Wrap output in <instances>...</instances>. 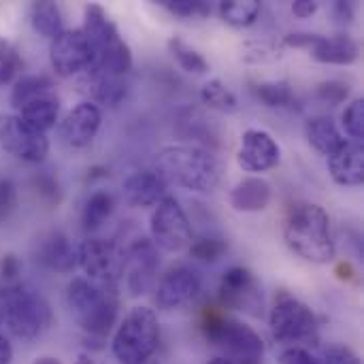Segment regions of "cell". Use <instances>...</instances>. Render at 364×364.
Returning a JSON list of instances; mask_svg holds the SVG:
<instances>
[{"label":"cell","mask_w":364,"mask_h":364,"mask_svg":"<svg viewBox=\"0 0 364 364\" xmlns=\"http://www.w3.org/2000/svg\"><path fill=\"white\" fill-rule=\"evenodd\" d=\"M66 305L85 333V341H92V350H102L107 335L117 322L119 299L115 286H102L87 277H73L66 286Z\"/></svg>","instance_id":"obj_1"},{"label":"cell","mask_w":364,"mask_h":364,"mask_svg":"<svg viewBox=\"0 0 364 364\" xmlns=\"http://www.w3.org/2000/svg\"><path fill=\"white\" fill-rule=\"evenodd\" d=\"M284 241L299 258L311 264H328L337 254L331 218L316 203H296L290 207L284 222Z\"/></svg>","instance_id":"obj_2"},{"label":"cell","mask_w":364,"mask_h":364,"mask_svg":"<svg viewBox=\"0 0 364 364\" xmlns=\"http://www.w3.org/2000/svg\"><path fill=\"white\" fill-rule=\"evenodd\" d=\"M156 173L164 179L166 186H177L198 194L213 192L222 177L220 162L198 145L164 147L158 154Z\"/></svg>","instance_id":"obj_3"},{"label":"cell","mask_w":364,"mask_h":364,"mask_svg":"<svg viewBox=\"0 0 364 364\" xmlns=\"http://www.w3.org/2000/svg\"><path fill=\"white\" fill-rule=\"evenodd\" d=\"M81 30L92 49V66L87 73L124 77L132 68V51L100 4H87L83 9Z\"/></svg>","instance_id":"obj_4"},{"label":"cell","mask_w":364,"mask_h":364,"mask_svg":"<svg viewBox=\"0 0 364 364\" xmlns=\"http://www.w3.org/2000/svg\"><path fill=\"white\" fill-rule=\"evenodd\" d=\"M51 307L34 290L11 284L0 286V322L19 341H34L51 326Z\"/></svg>","instance_id":"obj_5"},{"label":"cell","mask_w":364,"mask_h":364,"mask_svg":"<svg viewBox=\"0 0 364 364\" xmlns=\"http://www.w3.org/2000/svg\"><path fill=\"white\" fill-rule=\"evenodd\" d=\"M160 343L158 316L149 307H132L115 331L111 350L119 364H141L154 358Z\"/></svg>","instance_id":"obj_6"},{"label":"cell","mask_w":364,"mask_h":364,"mask_svg":"<svg viewBox=\"0 0 364 364\" xmlns=\"http://www.w3.org/2000/svg\"><path fill=\"white\" fill-rule=\"evenodd\" d=\"M269 328L277 343L286 348H303L318 341V318L296 296L279 292L269 314Z\"/></svg>","instance_id":"obj_7"},{"label":"cell","mask_w":364,"mask_h":364,"mask_svg":"<svg viewBox=\"0 0 364 364\" xmlns=\"http://www.w3.org/2000/svg\"><path fill=\"white\" fill-rule=\"evenodd\" d=\"M203 333L205 339L222 352V356L252 360H262L264 356V343L260 335L237 318L224 314H207L203 322Z\"/></svg>","instance_id":"obj_8"},{"label":"cell","mask_w":364,"mask_h":364,"mask_svg":"<svg viewBox=\"0 0 364 364\" xmlns=\"http://www.w3.org/2000/svg\"><path fill=\"white\" fill-rule=\"evenodd\" d=\"M77 256L87 279L102 286H115L126 271V250L109 239L87 237L77 247Z\"/></svg>","instance_id":"obj_9"},{"label":"cell","mask_w":364,"mask_h":364,"mask_svg":"<svg viewBox=\"0 0 364 364\" xmlns=\"http://www.w3.org/2000/svg\"><path fill=\"white\" fill-rule=\"evenodd\" d=\"M149 232H151L154 245L164 252L188 250L194 239L192 224L183 207L179 205V200L173 196H164L154 207V213L149 220Z\"/></svg>","instance_id":"obj_10"},{"label":"cell","mask_w":364,"mask_h":364,"mask_svg":"<svg viewBox=\"0 0 364 364\" xmlns=\"http://www.w3.org/2000/svg\"><path fill=\"white\" fill-rule=\"evenodd\" d=\"M0 147L21 162L41 164L49 154V139L17 113L0 115Z\"/></svg>","instance_id":"obj_11"},{"label":"cell","mask_w":364,"mask_h":364,"mask_svg":"<svg viewBox=\"0 0 364 364\" xmlns=\"http://www.w3.org/2000/svg\"><path fill=\"white\" fill-rule=\"evenodd\" d=\"M220 303L224 309L262 316V290L256 275L245 267H230L222 275Z\"/></svg>","instance_id":"obj_12"},{"label":"cell","mask_w":364,"mask_h":364,"mask_svg":"<svg viewBox=\"0 0 364 364\" xmlns=\"http://www.w3.org/2000/svg\"><path fill=\"white\" fill-rule=\"evenodd\" d=\"M200 290H203L200 275L194 269L179 264L168 269L156 284V305L162 311H177L194 303Z\"/></svg>","instance_id":"obj_13"},{"label":"cell","mask_w":364,"mask_h":364,"mask_svg":"<svg viewBox=\"0 0 364 364\" xmlns=\"http://www.w3.org/2000/svg\"><path fill=\"white\" fill-rule=\"evenodd\" d=\"M49 58L55 75L75 77L79 73H87L92 66V49L81 28L64 30L49 45Z\"/></svg>","instance_id":"obj_14"},{"label":"cell","mask_w":364,"mask_h":364,"mask_svg":"<svg viewBox=\"0 0 364 364\" xmlns=\"http://www.w3.org/2000/svg\"><path fill=\"white\" fill-rule=\"evenodd\" d=\"M160 267V252L151 239H134L126 247V269H128V290L132 296L147 294L156 286V271Z\"/></svg>","instance_id":"obj_15"},{"label":"cell","mask_w":364,"mask_h":364,"mask_svg":"<svg viewBox=\"0 0 364 364\" xmlns=\"http://www.w3.org/2000/svg\"><path fill=\"white\" fill-rule=\"evenodd\" d=\"M282 160V147L271 132L262 128H247L241 134L237 162L245 173H267Z\"/></svg>","instance_id":"obj_16"},{"label":"cell","mask_w":364,"mask_h":364,"mask_svg":"<svg viewBox=\"0 0 364 364\" xmlns=\"http://www.w3.org/2000/svg\"><path fill=\"white\" fill-rule=\"evenodd\" d=\"M100 124H102V113L98 105L92 100H83L64 115V119L58 126V132L68 147L81 149L96 139Z\"/></svg>","instance_id":"obj_17"},{"label":"cell","mask_w":364,"mask_h":364,"mask_svg":"<svg viewBox=\"0 0 364 364\" xmlns=\"http://www.w3.org/2000/svg\"><path fill=\"white\" fill-rule=\"evenodd\" d=\"M34 258L41 267H45L47 271L53 273H62L68 275L79 267V256H77V247L70 243V239L60 232H47L36 241V250H34Z\"/></svg>","instance_id":"obj_18"},{"label":"cell","mask_w":364,"mask_h":364,"mask_svg":"<svg viewBox=\"0 0 364 364\" xmlns=\"http://www.w3.org/2000/svg\"><path fill=\"white\" fill-rule=\"evenodd\" d=\"M166 183L156 171H134L130 173L124 183V198L130 207H156L166 196Z\"/></svg>","instance_id":"obj_19"},{"label":"cell","mask_w":364,"mask_h":364,"mask_svg":"<svg viewBox=\"0 0 364 364\" xmlns=\"http://www.w3.org/2000/svg\"><path fill=\"white\" fill-rule=\"evenodd\" d=\"M328 173L341 188H358L364 181L363 143L348 141L337 154L328 156Z\"/></svg>","instance_id":"obj_20"},{"label":"cell","mask_w":364,"mask_h":364,"mask_svg":"<svg viewBox=\"0 0 364 364\" xmlns=\"http://www.w3.org/2000/svg\"><path fill=\"white\" fill-rule=\"evenodd\" d=\"M309 51L316 62L337 64V66H350L360 55V47L350 34H333V36L316 34Z\"/></svg>","instance_id":"obj_21"},{"label":"cell","mask_w":364,"mask_h":364,"mask_svg":"<svg viewBox=\"0 0 364 364\" xmlns=\"http://www.w3.org/2000/svg\"><path fill=\"white\" fill-rule=\"evenodd\" d=\"M273 188L264 177H245L230 190V207L239 213H258L269 207Z\"/></svg>","instance_id":"obj_22"},{"label":"cell","mask_w":364,"mask_h":364,"mask_svg":"<svg viewBox=\"0 0 364 364\" xmlns=\"http://www.w3.org/2000/svg\"><path fill=\"white\" fill-rule=\"evenodd\" d=\"M305 134H307L309 145L316 151H320L322 156H326V158L337 154L348 143V139L343 136L339 126L331 117H326V115L309 117L307 124H305Z\"/></svg>","instance_id":"obj_23"},{"label":"cell","mask_w":364,"mask_h":364,"mask_svg":"<svg viewBox=\"0 0 364 364\" xmlns=\"http://www.w3.org/2000/svg\"><path fill=\"white\" fill-rule=\"evenodd\" d=\"M17 115L23 122H28L30 126H34L36 130H41V132L47 134L60 122V100H58V96L53 92L51 94H45V96L34 98L28 105H23L17 111Z\"/></svg>","instance_id":"obj_24"},{"label":"cell","mask_w":364,"mask_h":364,"mask_svg":"<svg viewBox=\"0 0 364 364\" xmlns=\"http://www.w3.org/2000/svg\"><path fill=\"white\" fill-rule=\"evenodd\" d=\"M30 23L34 28V32H38L45 38H55L58 34H62L64 28V15L60 11V6L51 0H38L30 4Z\"/></svg>","instance_id":"obj_25"},{"label":"cell","mask_w":364,"mask_h":364,"mask_svg":"<svg viewBox=\"0 0 364 364\" xmlns=\"http://www.w3.org/2000/svg\"><path fill=\"white\" fill-rule=\"evenodd\" d=\"M85 83L92 87L94 100L107 107H117L126 98V83L122 77L105 75V73H85Z\"/></svg>","instance_id":"obj_26"},{"label":"cell","mask_w":364,"mask_h":364,"mask_svg":"<svg viewBox=\"0 0 364 364\" xmlns=\"http://www.w3.org/2000/svg\"><path fill=\"white\" fill-rule=\"evenodd\" d=\"M53 92V83L47 75H23L13 83L11 90V107L19 111L23 105H28L34 98H41L45 94Z\"/></svg>","instance_id":"obj_27"},{"label":"cell","mask_w":364,"mask_h":364,"mask_svg":"<svg viewBox=\"0 0 364 364\" xmlns=\"http://www.w3.org/2000/svg\"><path fill=\"white\" fill-rule=\"evenodd\" d=\"M115 209V200L109 192L98 190L94 194H90V198L85 200L83 213H81V224L87 232L98 230L111 215Z\"/></svg>","instance_id":"obj_28"},{"label":"cell","mask_w":364,"mask_h":364,"mask_svg":"<svg viewBox=\"0 0 364 364\" xmlns=\"http://www.w3.org/2000/svg\"><path fill=\"white\" fill-rule=\"evenodd\" d=\"M218 11L224 23L232 28H247L258 19L260 2L258 0H224L220 2Z\"/></svg>","instance_id":"obj_29"},{"label":"cell","mask_w":364,"mask_h":364,"mask_svg":"<svg viewBox=\"0 0 364 364\" xmlns=\"http://www.w3.org/2000/svg\"><path fill=\"white\" fill-rule=\"evenodd\" d=\"M256 98L269 109H290L296 102L294 90L286 81H264L254 87Z\"/></svg>","instance_id":"obj_30"},{"label":"cell","mask_w":364,"mask_h":364,"mask_svg":"<svg viewBox=\"0 0 364 364\" xmlns=\"http://www.w3.org/2000/svg\"><path fill=\"white\" fill-rule=\"evenodd\" d=\"M200 100L209 109L222 111V113H235L239 109V100L232 94V90L222 83L220 79H211L200 87Z\"/></svg>","instance_id":"obj_31"},{"label":"cell","mask_w":364,"mask_h":364,"mask_svg":"<svg viewBox=\"0 0 364 364\" xmlns=\"http://www.w3.org/2000/svg\"><path fill=\"white\" fill-rule=\"evenodd\" d=\"M177 134L186 141H203V143H215V134L211 132V119L200 115L198 111L188 109L179 122H177Z\"/></svg>","instance_id":"obj_32"},{"label":"cell","mask_w":364,"mask_h":364,"mask_svg":"<svg viewBox=\"0 0 364 364\" xmlns=\"http://www.w3.org/2000/svg\"><path fill=\"white\" fill-rule=\"evenodd\" d=\"M168 51L177 60V64L190 75H205L209 70V62L205 60V55L177 36L168 41Z\"/></svg>","instance_id":"obj_33"},{"label":"cell","mask_w":364,"mask_h":364,"mask_svg":"<svg viewBox=\"0 0 364 364\" xmlns=\"http://www.w3.org/2000/svg\"><path fill=\"white\" fill-rule=\"evenodd\" d=\"M188 252L198 262H218L228 252V243L222 237H198L192 239Z\"/></svg>","instance_id":"obj_34"},{"label":"cell","mask_w":364,"mask_h":364,"mask_svg":"<svg viewBox=\"0 0 364 364\" xmlns=\"http://www.w3.org/2000/svg\"><path fill=\"white\" fill-rule=\"evenodd\" d=\"M21 66H23V62H21L17 47L13 43H9L6 38H0V87L17 81Z\"/></svg>","instance_id":"obj_35"},{"label":"cell","mask_w":364,"mask_h":364,"mask_svg":"<svg viewBox=\"0 0 364 364\" xmlns=\"http://www.w3.org/2000/svg\"><path fill=\"white\" fill-rule=\"evenodd\" d=\"M341 126L348 132V136L354 143H363L364 141V100L363 98H354L343 115H341Z\"/></svg>","instance_id":"obj_36"},{"label":"cell","mask_w":364,"mask_h":364,"mask_svg":"<svg viewBox=\"0 0 364 364\" xmlns=\"http://www.w3.org/2000/svg\"><path fill=\"white\" fill-rule=\"evenodd\" d=\"M160 4L183 19H203L211 13V6L205 0H160Z\"/></svg>","instance_id":"obj_37"},{"label":"cell","mask_w":364,"mask_h":364,"mask_svg":"<svg viewBox=\"0 0 364 364\" xmlns=\"http://www.w3.org/2000/svg\"><path fill=\"white\" fill-rule=\"evenodd\" d=\"M316 94H318L320 100H324V102H328V105H341V102H346L348 96H350V85L343 83V81L331 79V81L320 83L318 90H316Z\"/></svg>","instance_id":"obj_38"},{"label":"cell","mask_w":364,"mask_h":364,"mask_svg":"<svg viewBox=\"0 0 364 364\" xmlns=\"http://www.w3.org/2000/svg\"><path fill=\"white\" fill-rule=\"evenodd\" d=\"M17 209V186L6 179L0 177V224H4Z\"/></svg>","instance_id":"obj_39"},{"label":"cell","mask_w":364,"mask_h":364,"mask_svg":"<svg viewBox=\"0 0 364 364\" xmlns=\"http://www.w3.org/2000/svg\"><path fill=\"white\" fill-rule=\"evenodd\" d=\"M34 188H36V192L45 200H49V203H58L60 200V183H58V179L49 171H43V173H38L34 177Z\"/></svg>","instance_id":"obj_40"},{"label":"cell","mask_w":364,"mask_h":364,"mask_svg":"<svg viewBox=\"0 0 364 364\" xmlns=\"http://www.w3.org/2000/svg\"><path fill=\"white\" fill-rule=\"evenodd\" d=\"M21 273V264H19V258L15 254H6L2 256L0 260V286H11V284H17V277Z\"/></svg>","instance_id":"obj_41"},{"label":"cell","mask_w":364,"mask_h":364,"mask_svg":"<svg viewBox=\"0 0 364 364\" xmlns=\"http://www.w3.org/2000/svg\"><path fill=\"white\" fill-rule=\"evenodd\" d=\"M322 364H360V358L346 346H333L326 350Z\"/></svg>","instance_id":"obj_42"},{"label":"cell","mask_w":364,"mask_h":364,"mask_svg":"<svg viewBox=\"0 0 364 364\" xmlns=\"http://www.w3.org/2000/svg\"><path fill=\"white\" fill-rule=\"evenodd\" d=\"M279 364H322L305 348H286L279 356Z\"/></svg>","instance_id":"obj_43"},{"label":"cell","mask_w":364,"mask_h":364,"mask_svg":"<svg viewBox=\"0 0 364 364\" xmlns=\"http://www.w3.org/2000/svg\"><path fill=\"white\" fill-rule=\"evenodd\" d=\"M314 38H316V34H311V32H290L284 36V43L288 47H307L309 49Z\"/></svg>","instance_id":"obj_44"},{"label":"cell","mask_w":364,"mask_h":364,"mask_svg":"<svg viewBox=\"0 0 364 364\" xmlns=\"http://www.w3.org/2000/svg\"><path fill=\"white\" fill-rule=\"evenodd\" d=\"M316 11H318V2H316V0H296V2L292 4V13H294L296 17H301V19L311 17Z\"/></svg>","instance_id":"obj_45"},{"label":"cell","mask_w":364,"mask_h":364,"mask_svg":"<svg viewBox=\"0 0 364 364\" xmlns=\"http://www.w3.org/2000/svg\"><path fill=\"white\" fill-rule=\"evenodd\" d=\"M335 15H337V19L341 23H350L354 19V4L352 2H343V0L335 2Z\"/></svg>","instance_id":"obj_46"},{"label":"cell","mask_w":364,"mask_h":364,"mask_svg":"<svg viewBox=\"0 0 364 364\" xmlns=\"http://www.w3.org/2000/svg\"><path fill=\"white\" fill-rule=\"evenodd\" d=\"M209 364H262V360H252V358H235V356H215Z\"/></svg>","instance_id":"obj_47"},{"label":"cell","mask_w":364,"mask_h":364,"mask_svg":"<svg viewBox=\"0 0 364 364\" xmlns=\"http://www.w3.org/2000/svg\"><path fill=\"white\" fill-rule=\"evenodd\" d=\"M11 360H13V348L9 339L0 333V364H11Z\"/></svg>","instance_id":"obj_48"},{"label":"cell","mask_w":364,"mask_h":364,"mask_svg":"<svg viewBox=\"0 0 364 364\" xmlns=\"http://www.w3.org/2000/svg\"><path fill=\"white\" fill-rule=\"evenodd\" d=\"M75 364H102V363H100V360H96L90 352H81V354L77 356Z\"/></svg>","instance_id":"obj_49"},{"label":"cell","mask_w":364,"mask_h":364,"mask_svg":"<svg viewBox=\"0 0 364 364\" xmlns=\"http://www.w3.org/2000/svg\"><path fill=\"white\" fill-rule=\"evenodd\" d=\"M32 364H62L58 358H53V356H41V358H36Z\"/></svg>","instance_id":"obj_50"},{"label":"cell","mask_w":364,"mask_h":364,"mask_svg":"<svg viewBox=\"0 0 364 364\" xmlns=\"http://www.w3.org/2000/svg\"><path fill=\"white\" fill-rule=\"evenodd\" d=\"M141 364H160L156 358H149V360H145V363H141Z\"/></svg>","instance_id":"obj_51"}]
</instances>
